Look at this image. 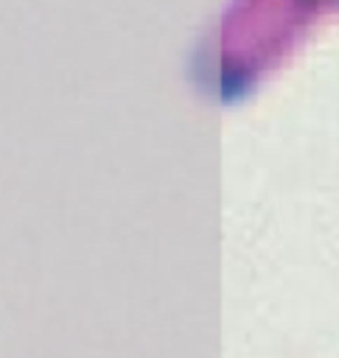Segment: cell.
<instances>
[{"mask_svg": "<svg viewBox=\"0 0 339 358\" xmlns=\"http://www.w3.org/2000/svg\"><path fill=\"white\" fill-rule=\"evenodd\" d=\"M238 3H263V0H238ZM266 3H272V0H266ZM291 3H297V6H305V3H314V0H291Z\"/></svg>", "mask_w": 339, "mask_h": 358, "instance_id": "1", "label": "cell"}]
</instances>
